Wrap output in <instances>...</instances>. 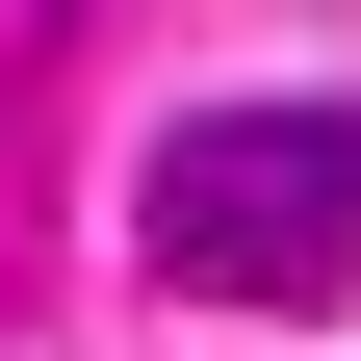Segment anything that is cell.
<instances>
[{"label":"cell","instance_id":"1","mask_svg":"<svg viewBox=\"0 0 361 361\" xmlns=\"http://www.w3.org/2000/svg\"><path fill=\"white\" fill-rule=\"evenodd\" d=\"M129 258L207 310H336L361 284V104H207L129 180Z\"/></svg>","mask_w":361,"mask_h":361}]
</instances>
